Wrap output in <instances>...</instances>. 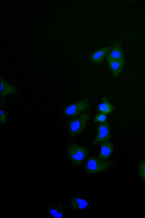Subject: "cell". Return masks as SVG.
<instances>
[{
  "mask_svg": "<svg viewBox=\"0 0 145 218\" xmlns=\"http://www.w3.org/2000/svg\"><path fill=\"white\" fill-rule=\"evenodd\" d=\"M67 150L70 159L75 166L81 165L87 157V149L74 143H71L68 145Z\"/></svg>",
  "mask_w": 145,
  "mask_h": 218,
  "instance_id": "cell-1",
  "label": "cell"
},
{
  "mask_svg": "<svg viewBox=\"0 0 145 218\" xmlns=\"http://www.w3.org/2000/svg\"><path fill=\"white\" fill-rule=\"evenodd\" d=\"M88 162L85 166V171L88 173L93 174L102 172L114 164L111 161H105L92 157H88Z\"/></svg>",
  "mask_w": 145,
  "mask_h": 218,
  "instance_id": "cell-2",
  "label": "cell"
},
{
  "mask_svg": "<svg viewBox=\"0 0 145 218\" xmlns=\"http://www.w3.org/2000/svg\"><path fill=\"white\" fill-rule=\"evenodd\" d=\"M89 117L87 113H83L69 122L68 129L71 136L74 137L76 136L81 133L86 128Z\"/></svg>",
  "mask_w": 145,
  "mask_h": 218,
  "instance_id": "cell-3",
  "label": "cell"
},
{
  "mask_svg": "<svg viewBox=\"0 0 145 218\" xmlns=\"http://www.w3.org/2000/svg\"><path fill=\"white\" fill-rule=\"evenodd\" d=\"M89 98L90 96L88 95L83 99L65 107L63 110L64 114L69 117L77 116L82 111L89 108Z\"/></svg>",
  "mask_w": 145,
  "mask_h": 218,
  "instance_id": "cell-4",
  "label": "cell"
},
{
  "mask_svg": "<svg viewBox=\"0 0 145 218\" xmlns=\"http://www.w3.org/2000/svg\"><path fill=\"white\" fill-rule=\"evenodd\" d=\"M111 136L110 128L108 123L106 122L100 123L97 127V135L92 145H95L100 142L107 141L110 139Z\"/></svg>",
  "mask_w": 145,
  "mask_h": 218,
  "instance_id": "cell-5",
  "label": "cell"
},
{
  "mask_svg": "<svg viewBox=\"0 0 145 218\" xmlns=\"http://www.w3.org/2000/svg\"><path fill=\"white\" fill-rule=\"evenodd\" d=\"M107 59V61L124 60L123 50L120 44L118 42H115L113 47L110 49Z\"/></svg>",
  "mask_w": 145,
  "mask_h": 218,
  "instance_id": "cell-6",
  "label": "cell"
},
{
  "mask_svg": "<svg viewBox=\"0 0 145 218\" xmlns=\"http://www.w3.org/2000/svg\"><path fill=\"white\" fill-rule=\"evenodd\" d=\"M113 150V146L111 142L108 141L102 142L100 144V153L97 157L102 159H108L111 156Z\"/></svg>",
  "mask_w": 145,
  "mask_h": 218,
  "instance_id": "cell-7",
  "label": "cell"
},
{
  "mask_svg": "<svg viewBox=\"0 0 145 218\" xmlns=\"http://www.w3.org/2000/svg\"><path fill=\"white\" fill-rule=\"evenodd\" d=\"M0 83L1 96H5L18 92V90L16 87L1 78H0Z\"/></svg>",
  "mask_w": 145,
  "mask_h": 218,
  "instance_id": "cell-8",
  "label": "cell"
},
{
  "mask_svg": "<svg viewBox=\"0 0 145 218\" xmlns=\"http://www.w3.org/2000/svg\"><path fill=\"white\" fill-rule=\"evenodd\" d=\"M111 48V46H108L96 51L90 56L91 61L96 63L101 62L108 54Z\"/></svg>",
  "mask_w": 145,
  "mask_h": 218,
  "instance_id": "cell-9",
  "label": "cell"
},
{
  "mask_svg": "<svg viewBox=\"0 0 145 218\" xmlns=\"http://www.w3.org/2000/svg\"><path fill=\"white\" fill-rule=\"evenodd\" d=\"M107 61L114 76L115 77H118L122 70L124 60H111Z\"/></svg>",
  "mask_w": 145,
  "mask_h": 218,
  "instance_id": "cell-10",
  "label": "cell"
},
{
  "mask_svg": "<svg viewBox=\"0 0 145 218\" xmlns=\"http://www.w3.org/2000/svg\"><path fill=\"white\" fill-rule=\"evenodd\" d=\"M70 202V207L74 211L85 209L90 206V203L88 201L78 197L73 198Z\"/></svg>",
  "mask_w": 145,
  "mask_h": 218,
  "instance_id": "cell-11",
  "label": "cell"
},
{
  "mask_svg": "<svg viewBox=\"0 0 145 218\" xmlns=\"http://www.w3.org/2000/svg\"><path fill=\"white\" fill-rule=\"evenodd\" d=\"M114 108L113 106L108 101L107 97L105 96L102 99V102L98 105L97 111L99 112L107 114L111 112Z\"/></svg>",
  "mask_w": 145,
  "mask_h": 218,
  "instance_id": "cell-12",
  "label": "cell"
},
{
  "mask_svg": "<svg viewBox=\"0 0 145 218\" xmlns=\"http://www.w3.org/2000/svg\"><path fill=\"white\" fill-rule=\"evenodd\" d=\"M49 211L51 215L56 217H62L65 213V210L60 205L54 206Z\"/></svg>",
  "mask_w": 145,
  "mask_h": 218,
  "instance_id": "cell-13",
  "label": "cell"
},
{
  "mask_svg": "<svg viewBox=\"0 0 145 218\" xmlns=\"http://www.w3.org/2000/svg\"><path fill=\"white\" fill-rule=\"evenodd\" d=\"M138 171V175L140 179L145 184V157L139 163Z\"/></svg>",
  "mask_w": 145,
  "mask_h": 218,
  "instance_id": "cell-14",
  "label": "cell"
},
{
  "mask_svg": "<svg viewBox=\"0 0 145 218\" xmlns=\"http://www.w3.org/2000/svg\"><path fill=\"white\" fill-rule=\"evenodd\" d=\"M106 115L102 113H98L96 115L94 119V122L100 123L105 122L107 119Z\"/></svg>",
  "mask_w": 145,
  "mask_h": 218,
  "instance_id": "cell-15",
  "label": "cell"
},
{
  "mask_svg": "<svg viewBox=\"0 0 145 218\" xmlns=\"http://www.w3.org/2000/svg\"><path fill=\"white\" fill-rule=\"evenodd\" d=\"M6 120V114L5 112L1 110V122L2 123H4Z\"/></svg>",
  "mask_w": 145,
  "mask_h": 218,
  "instance_id": "cell-16",
  "label": "cell"
},
{
  "mask_svg": "<svg viewBox=\"0 0 145 218\" xmlns=\"http://www.w3.org/2000/svg\"><path fill=\"white\" fill-rule=\"evenodd\" d=\"M144 147H145V140L144 142Z\"/></svg>",
  "mask_w": 145,
  "mask_h": 218,
  "instance_id": "cell-17",
  "label": "cell"
}]
</instances>
